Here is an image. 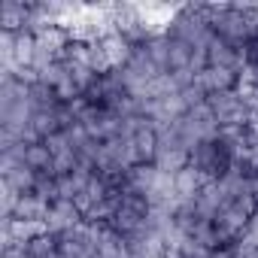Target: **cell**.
I'll return each mask as SVG.
<instances>
[{"label": "cell", "instance_id": "cell-1", "mask_svg": "<svg viewBox=\"0 0 258 258\" xmlns=\"http://www.w3.org/2000/svg\"><path fill=\"white\" fill-rule=\"evenodd\" d=\"M167 37L182 40V43L191 46V49H210V43H213L216 34H213V28L207 25L201 7H182V10L176 13V19L170 22Z\"/></svg>", "mask_w": 258, "mask_h": 258}, {"label": "cell", "instance_id": "cell-2", "mask_svg": "<svg viewBox=\"0 0 258 258\" xmlns=\"http://www.w3.org/2000/svg\"><path fill=\"white\" fill-rule=\"evenodd\" d=\"M188 164H191L195 170H201L207 179H222V176L231 170L234 158H231L228 146H225V143L216 137V140H210V143H201L198 149H191V155H188Z\"/></svg>", "mask_w": 258, "mask_h": 258}, {"label": "cell", "instance_id": "cell-3", "mask_svg": "<svg viewBox=\"0 0 258 258\" xmlns=\"http://www.w3.org/2000/svg\"><path fill=\"white\" fill-rule=\"evenodd\" d=\"M207 106L213 109L219 127H246L249 106L243 103V97H240L237 88H231V91H219V94H210V97H207Z\"/></svg>", "mask_w": 258, "mask_h": 258}, {"label": "cell", "instance_id": "cell-4", "mask_svg": "<svg viewBox=\"0 0 258 258\" xmlns=\"http://www.w3.org/2000/svg\"><path fill=\"white\" fill-rule=\"evenodd\" d=\"M207 58H210V67L231 70V73H237V76H240L243 67L249 64L246 46L237 49V46H231V43H225V40H219V37H213V43H210V49H207Z\"/></svg>", "mask_w": 258, "mask_h": 258}, {"label": "cell", "instance_id": "cell-5", "mask_svg": "<svg viewBox=\"0 0 258 258\" xmlns=\"http://www.w3.org/2000/svg\"><path fill=\"white\" fill-rule=\"evenodd\" d=\"M225 204H228V191H225V185H222L219 179H210V182L198 191V198H195V213L213 222V219L225 210Z\"/></svg>", "mask_w": 258, "mask_h": 258}, {"label": "cell", "instance_id": "cell-6", "mask_svg": "<svg viewBox=\"0 0 258 258\" xmlns=\"http://www.w3.org/2000/svg\"><path fill=\"white\" fill-rule=\"evenodd\" d=\"M79 222H85V219H82V213H79V207L73 201H55L49 207V216H46L49 234H64V231L76 228Z\"/></svg>", "mask_w": 258, "mask_h": 258}, {"label": "cell", "instance_id": "cell-7", "mask_svg": "<svg viewBox=\"0 0 258 258\" xmlns=\"http://www.w3.org/2000/svg\"><path fill=\"white\" fill-rule=\"evenodd\" d=\"M28 22H31V4L4 0V7H0V31L22 34V31H28Z\"/></svg>", "mask_w": 258, "mask_h": 258}, {"label": "cell", "instance_id": "cell-8", "mask_svg": "<svg viewBox=\"0 0 258 258\" xmlns=\"http://www.w3.org/2000/svg\"><path fill=\"white\" fill-rule=\"evenodd\" d=\"M195 85L210 97V94H219V91H231L237 88V73L231 70H219V67H207L195 76Z\"/></svg>", "mask_w": 258, "mask_h": 258}, {"label": "cell", "instance_id": "cell-9", "mask_svg": "<svg viewBox=\"0 0 258 258\" xmlns=\"http://www.w3.org/2000/svg\"><path fill=\"white\" fill-rule=\"evenodd\" d=\"M0 173H4V185L16 188L19 195L34 191L37 179H40V173L34 167H28V164H0Z\"/></svg>", "mask_w": 258, "mask_h": 258}, {"label": "cell", "instance_id": "cell-10", "mask_svg": "<svg viewBox=\"0 0 258 258\" xmlns=\"http://www.w3.org/2000/svg\"><path fill=\"white\" fill-rule=\"evenodd\" d=\"M100 49H103V55H106L109 67H112V70H121L127 61H131L134 43L127 40V37H121V34H109V37H103V40H100Z\"/></svg>", "mask_w": 258, "mask_h": 258}, {"label": "cell", "instance_id": "cell-11", "mask_svg": "<svg viewBox=\"0 0 258 258\" xmlns=\"http://www.w3.org/2000/svg\"><path fill=\"white\" fill-rule=\"evenodd\" d=\"M97 258H134V255H131V246H127V237H121L118 231L103 225L100 243H97Z\"/></svg>", "mask_w": 258, "mask_h": 258}, {"label": "cell", "instance_id": "cell-12", "mask_svg": "<svg viewBox=\"0 0 258 258\" xmlns=\"http://www.w3.org/2000/svg\"><path fill=\"white\" fill-rule=\"evenodd\" d=\"M207 182H210V179H207L201 170H195L191 164L182 167V170L176 173V195H179V201H191V198H198V191H201Z\"/></svg>", "mask_w": 258, "mask_h": 258}, {"label": "cell", "instance_id": "cell-13", "mask_svg": "<svg viewBox=\"0 0 258 258\" xmlns=\"http://www.w3.org/2000/svg\"><path fill=\"white\" fill-rule=\"evenodd\" d=\"M49 201L46 198H40L37 191H28V195H22V201H19V207H16V219H31V222H46V216H49Z\"/></svg>", "mask_w": 258, "mask_h": 258}, {"label": "cell", "instance_id": "cell-14", "mask_svg": "<svg viewBox=\"0 0 258 258\" xmlns=\"http://www.w3.org/2000/svg\"><path fill=\"white\" fill-rule=\"evenodd\" d=\"M143 46H146L149 58L155 61V67H158L161 73H167V70H170V40H167V34H161V37H149Z\"/></svg>", "mask_w": 258, "mask_h": 258}, {"label": "cell", "instance_id": "cell-15", "mask_svg": "<svg viewBox=\"0 0 258 258\" xmlns=\"http://www.w3.org/2000/svg\"><path fill=\"white\" fill-rule=\"evenodd\" d=\"M25 164L34 167L37 173H52V152L46 143H31L25 149Z\"/></svg>", "mask_w": 258, "mask_h": 258}, {"label": "cell", "instance_id": "cell-16", "mask_svg": "<svg viewBox=\"0 0 258 258\" xmlns=\"http://www.w3.org/2000/svg\"><path fill=\"white\" fill-rule=\"evenodd\" d=\"M170 40V70L167 73H173V70H188V64H191V46H185L182 40H173V37H167Z\"/></svg>", "mask_w": 258, "mask_h": 258}]
</instances>
